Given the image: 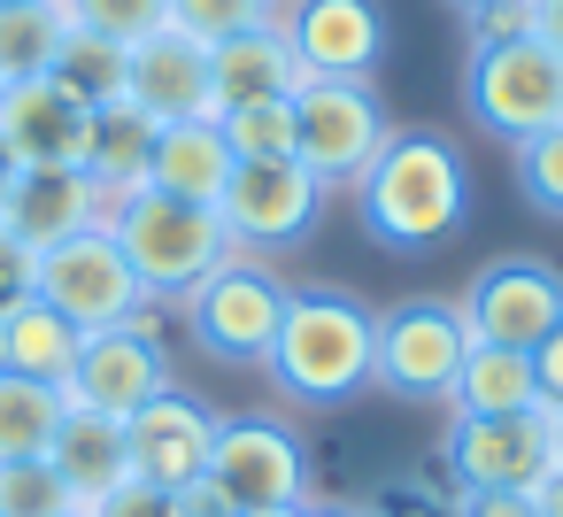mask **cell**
<instances>
[{
  "label": "cell",
  "mask_w": 563,
  "mask_h": 517,
  "mask_svg": "<svg viewBox=\"0 0 563 517\" xmlns=\"http://www.w3.org/2000/svg\"><path fill=\"white\" fill-rule=\"evenodd\" d=\"M371 363H378V309L347 286H294L271 363L263 378L301 402V409H347L355 394H371Z\"/></svg>",
  "instance_id": "1"
},
{
  "label": "cell",
  "mask_w": 563,
  "mask_h": 517,
  "mask_svg": "<svg viewBox=\"0 0 563 517\" xmlns=\"http://www.w3.org/2000/svg\"><path fill=\"white\" fill-rule=\"evenodd\" d=\"M347 194L363 209V232L394 255H432L471 217V170L440 132H394Z\"/></svg>",
  "instance_id": "2"
},
{
  "label": "cell",
  "mask_w": 563,
  "mask_h": 517,
  "mask_svg": "<svg viewBox=\"0 0 563 517\" xmlns=\"http://www.w3.org/2000/svg\"><path fill=\"white\" fill-rule=\"evenodd\" d=\"M109 232H117V248H124L147 309L155 301H186L232 255V232H224V217L209 201H178V194H155V186L124 194L109 209Z\"/></svg>",
  "instance_id": "3"
},
{
  "label": "cell",
  "mask_w": 563,
  "mask_h": 517,
  "mask_svg": "<svg viewBox=\"0 0 563 517\" xmlns=\"http://www.w3.org/2000/svg\"><path fill=\"white\" fill-rule=\"evenodd\" d=\"M463 109H471V124H478L486 140L525 147L532 132L563 124V55L540 47L532 32H525V40H471Z\"/></svg>",
  "instance_id": "4"
},
{
  "label": "cell",
  "mask_w": 563,
  "mask_h": 517,
  "mask_svg": "<svg viewBox=\"0 0 563 517\" xmlns=\"http://www.w3.org/2000/svg\"><path fill=\"white\" fill-rule=\"evenodd\" d=\"M286 294H294V286H286L263 255H240V248H232L178 309H186V332H194L201 355L263 371V363H271V340H278V317H286Z\"/></svg>",
  "instance_id": "5"
},
{
  "label": "cell",
  "mask_w": 563,
  "mask_h": 517,
  "mask_svg": "<svg viewBox=\"0 0 563 517\" xmlns=\"http://www.w3.org/2000/svg\"><path fill=\"white\" fill-rule=\"evenodd\" d=\"M386 140H394V124H386L378 86H355V78H301L294 86V163L324 194L355 186Z\"/></svg>",
  "instance_id": "6"
},
{
  "label": "cell",
  "mask_w": 563,
  "mask_h": 517,
  "mask_svg": "<svg viewBox=\"0 0 563 517\" xmlns=\"http://www.w3.org/2000/svg\"><path fill=\"white\" fill-rule=\"evenodd\" d=\"M471 355V324L448 294H409L394 309H378V363L371 386L401 394V402H448L455 371Z\"/></svg>",
  "instance_id": "7"
},
{
  "label": "cell",
  "mask_w": 563,
  "mask_h": 517,
  "mask_svg": "<svg viewBox=\"0 0 563 517\" xmlns=\"http://www.w3.org/2000/svg\"><path fill=\"white\" fill-rule=\"evenodd\" d=\"M217 217H224V232H232L240 255H263L271 263V255H286V248H301L317 232L324 186L294 155H278V163H232V178L217 194Z\"/></svg>",
  "instance_id": "8"
},
{
  "label": "cell",
  "mask_w": 563,
  "mask_h": 517,
  "mask_svg": "<svg viewBox=\"0 0 563 517\" xmlns=\"http://www.w3.org/2000/svg\"><path fill=\"white\" fill-rule=\"evenodd\" d=\"M32 294L47 309H63L78 332H109V324H124V317L147 309V294H140V278H132V263H124V248H117L109 224H86L78 240L47 248L40 271H32Z\"/></svg>",
  "instance_id": "9"
},
{
  "label": "cell",
  "mask_w": 563,
  "mask_h": 517,
  "mask_svg": "<svg viewBox=\"0 0 563 517\" xmlns=\"http://www.w3.org/2000/svg\"><path fill=\"white\" fill-rule=\"evenodd\" d=\"M209 479L240 509H286V502H309V448L278 417H217Z\"/></svg>",
  "instance_id": "10"
},
{
  "label": "cell",
  "mask_w": 563,
  "mask_h": 517,
  "mask_svg": "<svg viewBox=\"0 0 563 517\" xmlns=\"http://www.w3.org/2000/svg\"><path fill=\"white\" fill-rule=\"evenodd\" d=\"M455 309H463L471 340H494V348H525L532 355V340L563 324V271L540 263V255H494L455 294Z\"/></svg>",
  "instance_id": "11"
},
{
  "label": "cell",
  "mask_w": 563,
  "mask_h": 517,
  "mask_svg": "<svg viewBox=\"0 0 563 517\" xmlns=\"http://www.w3.org/2000/svg\"><path fill=\"white\" fill-rule=\"evenodd\" d=\"M170 386H178V378H170V355H163V340L147 332V309H140V317H124V324H109V332H86L63 402L101 409V417H132V409H147V402L170 394Z\"/></svg>",
  "instance_id": "12"
},
{
  "label": "cell",
  "mask_w": 563,
  "mask_h": 517,
  "mask_svg": "<svg viewBox=\"0 0 563 517\" xmlns=\"http://www.w3.org/2000/svg\"><path fill=\"white\" fill-rule=\"evenodd\" d=\"M448 471L463 494H532L555 455H548V409H517V417H455L448 425Z\"/></svg>",
  "instance_id": "13"
},
{
  "label": "cell",
  "mask_w": 563,
  "mask_h": 517,
  "mask_svg": "<svg viewBox=\"0 0 563 517\" xmlns=\"http://www.w3.org/2000/svg\"><path fill=\"white\" fill-rule=\"evenodd\" d=\"M278 32L301 63V78H355L371 86L386 70V16L378 0H286Z\"/></svg>",
  "instance_id": "14"
},
{
  "label": "cell",
  "mask_w": 563,
  "mask_h": 517,
  "mask_svg": "<svg viewBox=\"0 0 563 517\" xmlns=\"http://www.w3.org/2000/svg\"><path fill=\"white\" fill-rule=\"evenodd\" d=\"M86 124H93V109L63 78L0 86V155L16 170H78L86 163Z\"/></svg>",
  "instance_id": "15"
},
{
  "label": "cell",
  "mask_w": 563,
  "mask_h": 517,
  "mask_svg": "<svg viewBox=\"0 0 563 517\" xmlns=\"http://www.w3.org/2000/svg\"><path fill=\"white\" fill-rule=\"evenodd\" d=\"M124 448H132V479H140V486H163V494H178V486L209 479L217 409L170 386V394H155L147 409H132V417H124Z\"/></svg>",
  "instance_id": "16"
},
{
  "label": "cell",
  "mask_w": 563,
  "mask_h": 517,
  "mask_svg": "<svg viewBox=\"0 0 563 517\" xmlns=\"http://www.w3.org/2000/svg\"><path fill=\"white\" fill-rule=\"evenodd\" d=\"M124 101L163 132V124H194L209 117V47L186 32H147L124 47Z\"/></svg>",
  "instance_id": "17"
},
{
  "label": "cell",
  "mask_w": 563,
  "mask_h": 517,
  "mask_svg": "<svg viewBox=\"0 0 563 517\" xmlns=\"http://www.w3.org/2000/svg\"><path fill=\"white\" fill-rule=\"evenodd\" d=\"M0 224H9L32 255H47V248L78 240L86 224H109V194L86 170H16V194L0 209Z\"/></svg>",
  "instance_id": "18"
},
{
  "label": "cell",
  "mask_w": 563,
  "mask_h": 517,
  "mask_svg": "<svg viewBox=\"0 0 563 517\" xmlns=\"http://www.w3.org/2000/svg\"><path fill=\"white\" fill-rule=\"evenodd\" d=\"M47 463H55V479L70 486V502L78 509H93L101 494H117L124 479H132V448H124V417H101V409H63V425H55V448H47Z\"/></svg>",
  "instance_id": "19"
},
{
  "label": "cell",
  "mask_w": 563,
  "mask_h": 517,
  "mask_svg": "<svg viewBox=\"0 0 563 517\" xmlns=\"http://www.w3.org/2000/svg\"><path fill=\"white\" fill-rule=\"evenodd\" d=\"M294 86H301V63H294V47H286L278 24L209 47V117L247 109V101H271V94H294Z\"/></svg>",
  "instance_id": "20"
},
{
  "label": "cell",
  "mask_w": 563,
  "mask_h": 517,
  "mask_svg": "<svg viewBox=\"0 0 563 517\" xmlns=\"http://www.w3.org/2000/svg\"><path fill=\"white\" fill-rule=\"evenodd\" d=\"M78 348H86V332H78L63 309H47L40 294H24V301L0 309V371L40 378V386H70Z\"/></svg>",
  "instance_id": "21"
},
{
  "label": "cell",
  "mask_w": 563,
  "mask_h": 517,
  "mask_svg": "<svg viewBox=\"0 0 563 517\" xmlns=\"http://www.w3.org/2000/svg\"><path fill=\"white\" fill-rule=\"evenodd\" d=\"M232 163H240V155L224 147L217 117L163 124V132H155V155H147V186H155V194H178V201H209V209H217V194H224Z\"/></svg>",
  "instance_id": "22"
},
{
  "label": "cell",
  "mask_w": 563,
  "mask_h": 517,
  "mask_svg": "<svg viewBox=\"0 0 563 517\" xmlns=\"http://www.w3.org/2000/svg\"><path fill=\"white\" fill-rule=\"evenodd\" d=\"M448 409L455 417H517V409H548V402H540V378H532L525 348L471 340V355H463V371L448 386Z\"/></svg>",
  "instance_id": "23"
},
{
  "label": "cell",
  "mask_w": 563,
  "mask_h": 517,
  "mask_svg": "<svg viewBox=\"0 0 563 517\" xmlns=\"http://www.w3.org/2000/svg\"><path fill=\"white\" fill-rule=\"evenodd\" d=\"M147 155H155V124H147L132 101H101L93 124H86V163H78V170L109 194V209L147 186Z\"/></svg>",
  "instance_id": "24"
},
{
  "label": "cell",
  "mask_w": 563,
  "mask_h": 517,
  "mask_svg": "<svg viewBox=\"0 0 563 517\" xmlns=\"http://www.w3.org/2000/svg\"><path fill=\"white\" fill-rule=\"evenodd\" d=\"M63 47H70V16H63V0H9V9H0V86L55 78Z\"/></svg>",
  "instance_id": "25"
},
{
  "label": "cell",
  "mask_w": 563,
  "mask_h": 517,
  "mask_svg": "<svg viewBox=\"0 0 563 517\" xmlns=\"http://www.w3.org/2000/svg\"><path fill=\"white\" fill-rule=\"evenodd\" d=\"M63 386H40V378H16L0 371V463H24V455H47L55 448V425H63Z\"/></svg>",
  "instance_id": "26"
},
{
  "label": "cell",
  "mask_w": 563,
  "mask_h": 517,
  "mask_svg": "<svg viewBox=\"0 0 563 517\" xmlns=\"http://www.w3.org/2000/svg\"><path fill=\"white\" fill-rule=\"evenodd\" d=\"M217 132H224V147H232L240 163H278V155H294V94H271V101L224 109Z\"/></svg>",
  "instance_id": "27"
},
{
  "label": "cell",
  "mask_w": 563,
  "mask_h": 517,
  "mask_svg": "<svg viewBox=\"0 0 563 517\" xmlns=\"http://www.w3.org/2000/svg\"><path fill=\"white\" fill-rule=\"evenodd\" d=\"M163 16H170V32H186L201 47H224L240 32L278 24V0H163Z\"/></svg>",
  "instance_id": "28"
},
{
  "label": "cell",
  "mask_w": 563,
  "mask_h": 517,
  "mask_svg": "<svg viewBox=\"0 0 563 517\" xmlns=\"http://www.w3.org/2000/svg\"><path fill=\"white\" fill-rule=\"evenodd\" d=\"M55 78H63V86H70L86 109L124 101V47H109V40H93V32H70V47H63Z\"/></svg>",
  "instance_id": "29"
},
{
  "label": "cell",
  "mask_w": 563,
  "mask_h": 517,
  "mask_svg": "<svg viewBox=\"0 0 563 517\" xmlns=\"http://www.w3.org/2000/svg\"><path fill=\"white\" fill-rule=\"evenodd\" d=\"M0 517H78V502L47 455H24V463H0Z\"/></svg>",
  "instance_id": "30"
},
{
  "label": "cell",
  "mask_w": 563,
  "mask_h": 517,
  "mask_svg": "<svg viewBox=\"0 0 563 517\" xmlns=\"http://www.w3.org/2000/svg\"><path fill=\"white\" fill-rule=\"evenodd\" d=\"M63 16H70V32H93L109 47H132V40H147V32L170 24L163 0H63Z\"/></svg>",
  "instance_id": "31"
},
{
  "label": "cell",
  "mask_w": 563,
  "mask_h": 517,
  "mask_svg": "<svg viewBox=\"0 0 563 517\" xmlns=\"http://www.w3.org/2000/svg\"><path fill=\"white\" fill-rule=\"evenodd\" d=\"M509 163H517V194H525L540 217H563V124L532 132L525 147H509Z\"/></svg>",
  "instance_id": "32"
},
{
  "label": "cell",
  "mask_w": 563,
  "mask_h": 517,
  "mask_svg": "<svg viewBox=\"0 0 563 517\" xmlns=\"http://www.w3.org/2000/svg\"><path fill=\"white\" fill-rule=\"evenodd\" d=\"M86 517H178V502L163 494V486H140V479H124L117 494H101Z\"/></svg>",
  "instance_id": "33"
},
{
  "label": "cell",
  "mask_w": 563,
  "mask_h": 517,
  "mask_svg": "<svg viewBox=\"0 0 563 517\" xmlns=\"http://www.w3.org/2000/svg\"><path fill=\"white\" fill-rule=\"evenodd\" d=\"M32 271H40V255H32V248H24L9 224H0V309L32 294Z\"/></svg>",
  "instance_id": "34"
},
{
  "label": "cell",
  "mask_w": 563,
  "mask_h": 517,
  "mask_svg": "<svg viewBox=\"0 0 563 517\" xmlns=\"http://www.w3.org/2000/svg\"><path fill=\"white\" fill-rule=\"evenodd\" d=\"M463 24H471V40H525L532 32V0H494V9H478Z\"/></svg>",
  "instance_id": "35"
},
{
  "label": "cell",
  "mask_w": 563,
  "mask_h": 517,
  "mask_svg": "<svg viewBox=\"0 0 563 517\" xmlns=\"http://www.w3.org/2000/svg\"><path fill=\"white\" fill-rule=\"evenodd\" d=\"M532 378H540V402L563 409V324L532 340Z\"/></svg>",
  "instance_id": "36"
},
{
  "label": "cell",
  "mask_w": 563,
  "mask_h": 517,
  "mask_svg": "<svg viewBox=\"0 0 563 517\" xmlns=\"http://www.w3.org/2000/svg\"><path fill=\"white\" fill-rule=\"evenodd\" d=\"M170 502H178V517H240V502H232L217 479H194V486H178Z\"/></svg>",
  "instance_id": "37"
},
{
  "label": "cell",
  "mask_w": 563,
  "mask_h": 517,
  "mask_svg": "<svg viewBox=\"0 0 563 517\" xmlns=\"http://www.w3.org/2000/svg\"><path fill=\"white\" fill-rule=\"evenodd\" d=\"M455 517H540L532 494H455Z\"/></svg>",
  "instance_id": "38"
},
{
  "label": "cell",
  "mask_w": 563,
  "mask_h": 517,
  "mask_svg": "<svg viewBox=\"0 0 563 517\" xmlns=\"http://www.w3.org/2000/svg\"><path fill=\"white\" fill-rule=\"evenodd\" d=\"M532 40L563 55V0H532Z\"/></svg>",
  "instance_id": "39"
},
{
  "label": "cell",
  "mask_w": 563,
  "mask_h": 517,
  "mask_svg": "<svg viewBox=\"0 0 563 517\" xmlns=\"http://www.w3.org/2000/svg\"><path fill=\"white\" fill-rule=\"evenodd\" d=\"M532 509H540V517H563V471H548V479L532 486Z\"/></svg>",
  "instance_id": "40"
},
{
  "label": "cell",
  "mask_w": 563,
  "mask_h": 517,
  "mask_svg": "<svg viewBox=\"0 0 563 517\" xmlns=\"http://www.w3.org/2000/svg\"><path fill=\"white\" fill-rule=\"evenodd\" d=\"M548 455H555V471H563V409H548Z\"/></svg>",
  "instance_id": "41"
},
{
  "label": "cell",
  "mask_w": 563,
  "mask_h": 517,
  "mask_svg": "<svg viewBox=\"0 0 563 517\" xmlns=\"http://www.w3.org/2000/svg\"><path fill=\"white\" fill-rule=\"evenodd\" d=\"M240 517H309V502H286V509H240Z\"/></svg>",
  "instance_id": "42"
},
{
  "label": "cell",
  "mask_w": 563,
  "mask_h": 517,
  "mask_svg": "<svg viewBox=\"0 0 563 517\" xmlns=\"http://www.w3.org/2000/svg\"><path fill=\"white\" fill-rule=\"evenodd\" d=\"M9 194H16V163L0 155V209H9Z\"/></svg>",
  "instance_id": "43"
},
{
  "label": "cell",
  "mask_w": 563,
  "mask_h": 517,
  "mask_svg": "<svg viewBox=\"0 0 563 517\" xmlns=\"http://www.w3.org/2000/svg\"><path fill=\"white\" fill-rule=\"evenodd\" d=\"M448 9H455V16H478V9H494V0H448Z\"/></svg>",
  "instance_id": "44"
},
{
  "label": "cell",
  "mask_w": 563,
  "mask_h": 517,
  "mask_svg": "<svg viewBox=\"0 0 563 517\" xmlns=\"http://www.w3.org/2000/svg\"><path fill=\"white\" fill-rule=\"evenodd\" d=\"M309 517H355V509H332V502H309Z\"/></svg>",
  "instance_id": "45"
},
{
  "label": "cell",
  "mask_w": 563,
  "mask_h": 517,
  "mask_svg": "<svg viewBox=\"0 0 563 517\" xmlns=\"http://www.w3.org/2000/svg\"><path fill=\"white\" fill-rule=\"evenodd\" d=\"M0 9H9V0H0Z\"/></svg>",
  "instance_id": "46"
},
{
  "label": "cell",
  "mask_w": 563,
  "mask_h": 517,
  "mask_svg": "<svg viewBox=\"0 0 563 517\" xmlns=\"http://www.w3.org/2000/svg\"><path fill=\"white\" fill-rule=\"evenodd\" d=\"M278 9H286V0H278Z\"/></svg>",
  "instance_id": "47"
},
{
  "label": "cell",
  "mask_w": 563,
  "mask_h": 517,
  "mask_svg": "<svg viewBox=\"0 0 563 517\" xmlns=\"http://www.w3.org/2000/svg\"><path fill=\"white\" fill-rule=\"evenodd\" d=\"M78 517H86V509H78Z\"/></svg>",
  "instance_id": "48"
}]
</instances>
